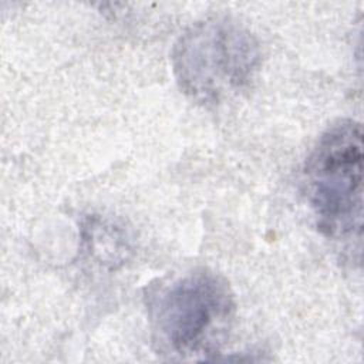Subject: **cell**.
I'll return each mask as SVG.
<instances>
[{"label":"cell","mask_w":364,"mask_h":364,"mask_svg":"<svg viewBox=\"0 0 364 364\" xmlns=\"http://www.w3.org/2000/svg\"><path fill=\"white\" fill-rule=\"evenodd\" d=\"M235 310L228 282L206 269L159 284L148 297L154 343L159 353L178 360H208L219 353Z\"/></svg>","instance_id":"cell-1"},{"label":"cell","mask_w":364,"mask_h":364,"mask_svg":"<svg viewBox=\"0 0 364 364\" xmlns=\"http://www.w3.org/2000/svg\"><path fill=\"white\" fill-rule=\"evenodd\" d=\"M171 60L183 94L200 104H219L250 82L260 51L245 27L212 17L195 23L178 38Z\"/></svg>","instance_id":"cell-2"},{"label":"cell","mask_w":364,"mask_h":364,"mask_svg":"<svg viewBox=\"0 0 364 364\" xmlns=\"http://www.w3.org/2000/svg\"><path fill=\"white\" fill-rule=\"evenodd\" d=\"M363 127L341 119L318 138L304 165V182L318 230L328 239L361 240Z\"/></svg>","instance_id":"cell-3"}]
</instances>
